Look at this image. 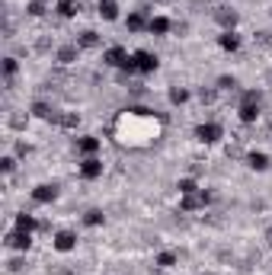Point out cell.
I'll use <instances>...</instances> for the list:
<instances>
[{
    "instance_id": "obj_1",
    "label": "cell",
    "mask_w": 272,
    "mask_h": 275,
    "mask_svg": "<svg viewBox=\"0 0 272 275\" xmlns=\"http://www.w3.org/2000/svg\"><path fill=\"white\" fill-rule=\"evenodd\" d=\"M163 115H157L154 109H144V106H132V109H122L112 118L109 135L119 147L128 151H147L160 141L163 135Z\"/></svg>"
},
{
    "instance_id": "obj_2",
    "label": "cell",
    "mask_w": 272,
    "mask_h": 275,
    "mask_svg": "<svg viewBox=\"0 0 272 275\" xmlns=\"http://www.w3.org/2000/svg\"><path fill=\"white\" fill-rule=\"evenodd\" d=\"M237 112H240V122H246V125L256 122V118H259V90H246L243 93Z\"/></svg>"
},
{
    "instance_id": "obj_3",
    "label": "cell",
    "mask_w": 272,
    "mask_h": 275,
    "mask_svg": "<svg viewBox=\"0 0 272 275\" xmlns=\"http://www.w3.org/2000/svg\"><path fill=\"white\" fill-rule=\"evenodd\" d=\"M132 61H135V70H138V74H154V70H157V55L147 52V48L135 52Z\"/></svg>"
},
{
    "instance_id": "obj_4",
    "label": "cell",
    "mask_w": 272,
    "mask_h": 275,
    "mask_svg": "<svg viewBox=\"0 0 272 275\" xmlns=\"http://www.w3.org/2000/svg\"><path fill=\"white\" fill-rule=\"evenodd\" d=\"M221 135H224V128L218 122H202L195 128V138L202 141V144H215V141H221Z\"/></svg>"
},
{
    "instance_id": "obj_5",
    "label": "cell",
    "mask_w": 272,
    "mask_h": 275,
    "mask_svg": "<svg viewBox=\"0 0 272 275\" xmlns=\"http://www.w3.org/2000/svg\"><path fill=\"white\" fill-rule=\"evenodd\" d=\"M103 61L109 64V67H125L128 61H132V55H128L122 45H112V48H106V55H103Z\"/></svg>"
},
{
    "instance_id": "obj_6",
    "label": "cell",
    "mask_w": 272,
    "mask_h": 275,
    "mask_svg": "<svg viewBox=\"0 0 272 275\" xmlns=\"http://www.w3.org/2000/svg\"><path fill=\"white\" fill-rule=\"evenodd\" d=\"M208 205V192H189L180 198V208L183 211H195V208H205Z\"/></svg>"
},
{
    "instance_id": "obj_7",
    "label": "cell",
    "mask_w": 272,
    "mask_h": 275,
    "mask_svg": "<svg viewBox=\"0 0 272 275\" xmlns=\"http://www.w3.org/2000/svg\"><path fill=\"white\" fill-rule=\"evenodd\" d=\"M215 19H218V26L224 32H234V26H237V13H234L231 7H218L215 10Z\"/></svg>"
},
{
    "instance_id": "obj_8",
    "label": "cell",
    "mask_w": 272,
    "mask_h": 275,
    "mask_svg": "<svg viewBox=\"0 0 272 275\" xmlns=\"http://www.w3.org/2000/svg\"><path fill=\"white\" fill-rule=\"evenodd\" d=\"M74 246H77V234H70V231H58L55 234V249L58 253H70Z\"/></svg>"
},
{
    "instance_id": "obj_9",
    "label": "cell",
    "mask_w": 272,
    "mask_h": 275,
    "mask_svg": "<svg viewBox=\"0 0 272 275\" xmlns=\"http://www.w3.org/2000/svg\"><path fill=\"white\" fill-rule=\"evenodd\" d=\"M29 240H32V234L19 231V227L7 234V246H10V249H29Z\"/></svg>"
},
{
    "instance_id": "obj_10",
    "label": "cell",
    "mask_w": 272,
    "mask_h": 275,
    "mask_svg": "<svg viewBox=\"0 0 272 275\" xmlns=\"http://www.w3.org/2000/svg\"><path fill=\"white\" fill-rule=\"evenodd\" d=\"M80 176H84V179H100L103 176V160L87 157L84 163H80Z\"/></svg>"
},
{
    "instance_id": "obj_11",
    "label": "cell",
    "mask_w": 272,
    "mask_h": 275,
    "mask_svg": "<svg viewBox=\"0 0 272 275\" xmlns=\"http://www.w3.org/2000/svg\"><path fill=\"white\" fill-rule=\"evenodd\" d=\"M55 198H58V186H35L32 189V202H39V205H48Z\"/></svg>"
},
{
    "instance_id": "obj_12",
    "label": "cell",
    "mask_w": 272,
    "mask_h": 275,
    "mask_svg": "<svg viewBox=\"0 0 272 275\" xmlns=\"http://www.w3.org/2000/svg\"><path fill=\"white\" fill-rule=\"evenodd\" d=\"M246 166H250V170H259V173H263V170H269V157H266L263 151H253V154H246Z\"/></svg>"
},
{
    "instance_id": "obj_13",
    "label": "cell",
    "mask_w": 272,
    "mask_h": 275,
    "mask_svg": "<svg viewBox=\"0 0 272 275\" xmlns=\"http://www.w3.org/2000/svg\"><path fill=\"white\" fill-rule=\"evenodd\" d=\"M173 29V22L167 19V16H151V26H147V32H154V35H167Z\"/></svg>"
},
{
    "instance_id": "obj_14",
    "label": "cell",
    "mask_w": 272,
    "mask_h": 275,
    "mask_svg": "<svg viewBox=\"0 0 272 275\" xmlns=\"http://www.w3.org/2000/svg\"><path fill=\"white\" fill-rule=\"evenodd\" d=\"M77 151H80V154H87V157H93V154L100 151V138H93V135H84V138L77 141Z\"/></svg>"
},
{
    "instance_id": "obj_15",
    "label": "cell",
    "mask_w": 272,
    "mask_h": 275,
    "mask_svg": "<svg viewBox=\"0 0 272 275\" xmlns=\"http://www.w3.org/2000/svg\"><path fill=\"white\" fill-rule=\"evenodd\" d=\"M77 48H100V35L93 32V29L80 32V35H77Z\"/></svg>"
},
{
    "instance_id": "obj_16",
    "label": "cell",
    "mask_w": 272,
    "mask_h": 275,
    "mask_svg": "<svg viewBox=\"0 0 272 275\" xmlns=\"http://www.w3.org/2000/svg\"><path fill=\"white\" fill-rule=\"evenodd\" d=\"M58 13H61L64 19H74L80 13V4L77 0H58Z\"/></svg>"
},
{
    "instance_id": "obj_17",
    "label": "cell",
    "mask_w": 272,
    "mask_h": 275,
    "mask_svg": "<svg viewBox=\"0 0 272 275\" xmlns=\"http://www.w3.org/2000/svg\"><path fill=\"white\" fill-rule=\"evenodd\" d=\"M125 26L132 29V32H141V29H147V26H151V19H144V13H128Z\"/></svg>"
},
{
    "instance_id": "obj_18",
    "label": "cell",
    "mask_w": 272,
    "mask_h": 275,
    "mask_svg": "<svg viewBox=\"0 0 272 275\" xmlns=\"http://www.w3.org/2000/svg\"><path fill=\"white\" fill-rule=\"evenodd\" d=\"M218 45H221L224 52H237V48H240V39H237L234 32H221V35H218Z\"/></svg>"
},
{
    "instance_id": "obj_19",
    "label": "cell",
    "mask_w": 272,
    "mask_h": 275,
    "mask_svg": "<svg viewBox=\"0 0 272 275\" xmlns=\"http://www.w3.org/2000/svg\"><path fill=\"white\" fill-rule=\"evenodd\" d=\"M100 16L103 19H119V7H115V0H100Z\"/></svg>"
},
{
    "instance_id": "obj_20",
    "label": "cell",
    "mask_w": 272,
    "mask_h": 275,
    "mask_svg": "<svg viewBox=\"0 0 272 275\" xmlns=\"http://www.w3.org/2000/svg\"><path fill=\"white\" fill-rule=\"evenodd\" d=\"M16 227H19V231H26V234H32L35 227H39V221H35L32 214H26V211H22V214H16Z\"/></svg>"
},
{
    "instance_id": "obj_21",
    "label": "cell",
    "mask_w": 272,
    "mask_h": 275,
    "mask_svg": "<svg viewBox=\"0 0 272 275\" xmlns=\"http://www.w3.org/2000/svg\"><path fill=\"white\" fill-rule=\"evenodd\" d=\"M58 61L61 64H74L77 61V45H64V48L58 52Z\"/></svg>"
},
{
    "instance_id": "obj_22",
    "label": "cell",
    "mask_w": 272,
    "mask_h": 275,
    "mask_svg": "<svg viewBox=\"0 0 272 275\" xmlns=\"http://www.w3.org/2000/svg\"><path fill=\"white\" fill-rule=\"evenodd\" d=\"M32 115H35V118H48V122H52V118H55V109H52L48 103H35V106H32Z\"/></svg>"
},
{
    "instance_id": "obj_23",
    "label": "cell",
    "mask_w": 272,
    "mask_h": 275,
    "mask_svg": "<svg viewBox=\"0 0 272 275\" xmlns=\"http://www.w3.org/2000/svg\"><path fill=\"white\" fill-rule=\"evenodd\" d=\"M103 221H106V218H103V211H100V208H90V211L84 214V224H87V227H100Z\"/></svg>"
},
{
    "instance_id": "obj_24",
    "label": "cell",
    "mask_w": 272,
    "mask_h": 275,
    "mask_svg": "<svg viewBox=\"0 0 272 275\" xmlns=\"http://www.w3.org/2000/svg\"><path fill=\"white\" fill-rule=\"evenodd\" d=\"M170 103H173V106H183V103H189V90H183V87H173V90H170Z\"/></svg>"
},
{
    "instance_id": "obj_25",
    "label": "cell",
    "mask_w": 272,
    "mask_h": 275,
    "mask_svg": "<svg viewBox=\"0 0 272 275\" xmlns=\"http://www.w3.org/2000/svg\"><path fill=\"white\" fill-rule=\"evenodd\" d=\"M52 122H58L61 128H77V122H80V118H77V115H58V112H55V118H52Z\"/></svg>"
},
{
    "instance_id": "obj_26",
    "label": "cell",
    "mask_w": 272,
    "mask_h": 275,
    "mask_svg": "<svg viewBox=\"0 0 272 275\" xmlns=\"http://www.w3.org/2000/svg\"><path fill=\"white\" fill-rule=\"evenodd\" d=\"M157 266H160V269H173V266H176V253H170V249H167V253H160V256H157Z\"/></svg>"
},
{
    "instance_id": "obj_27",
    "label": "cell",
    "mask_w": 272,
    "mask_h": 275,
    "mask_svg": "<svg viewBox=\"0 0 272 275\" xmlns=\"http://www.w3.org/2000/svg\"><path fill=\"white\" fill-rule=\"evenodd\" d=\"M189 192H199L195 179H180V195H189Z\"/></svg>"
},
{
    "instance_id": "obj_28",
    "label": "cell",
    "mask_w": 272,
    "mask_h": 275,
    "mask_svg": "<svg viewBox=\"0 0 272 275\" xmlns=\"http://www.w3.org/2000/svg\"><path fill=\"white\" fill-rule=\"evenodd\" d=\"M26 10H29V16H42L45 13V0H32Z\"/></svg>"
},
{
    "instance_id": "obj_29",
    "label": "cell",
    "mask_w": 272,
    "mask_h": 275,
    "mask_svg": "<svg viewBox=\"0 0 272 275\" xmlns=\"http://www.w3.org/2000/svg\"><path fill=\"white\" fill-rule=\"evenodd\" d=\"M16 70H19V64H16V58H4V74H7V77H13Z\"/></svg>"
},
{
    "instance_id": "obj_30",
    "label": "cell",
    "mask_w": 272,
    "mask_h": 275,
    "mask_svg": "<svg viewBox=\"0 0 272 275\" xmlns=\"http://www.w3.org/2000/svg\"><path fill=\"white\" fill-rule=\"evenodd\" d=\"M218 87H221V90H234V87H237V80H234V77H221Z\"/></svg>"
},
{
    "instance_id": "obj_31",
    "label": "cell",
    "mask_w": 272,
    "mask_h": 275,
    "mask_svg": "<svg viewBox=\"0 0 272 275\" xmlns=\"http://www.w3.org/2000/svg\"><path fill=\"white\" fill-rule=\"evenodd\" d=\"M0 163H4V173H13V166H16V160H13V157H4Z\"/></svg>"
},
{
    "instance_id": "obj_32",
    "label": "cell",
    "mask_w": 272,
    "mask_h": 275,
    "mask_svg": "<svg viewBox=\"0 0 272 275\" xmlns=\"http://www.w3.org/2000/svg\"><path fill=\"white\" fill-rule=\"evenodd\" d=\"M199 96H202V103H215V93H211V90H202Z\"/></svg>"
},
{
    "instance_id": "obj_33",
    "label": "cell",
    "mask_w": 272,
    "mask_h": 275,
    "mask_svg": "<svg viewBox=\"0 0 272 275\" xmlns=\"http://www.w3.org/2000/svg\"><path fill=\"white\" fill-rule=\"evenodd\" d=\"M269 243H272V231H269Z\"/></svg>"
},
{
    "instance_id": "obj_34",
    "label": "cell",
    "mask_w": 272,
    "mask_h": 275,
    "mask_svg": "<svg viewBox=\"0 0 272 275\" xmlns=\"http://www.w3.org/2000/svg\"><path fill=\"white\" fill-rule=\"evenodd\" d=\"M45 4H48V0H45Z\"/></svg>"
}]
</instances>
